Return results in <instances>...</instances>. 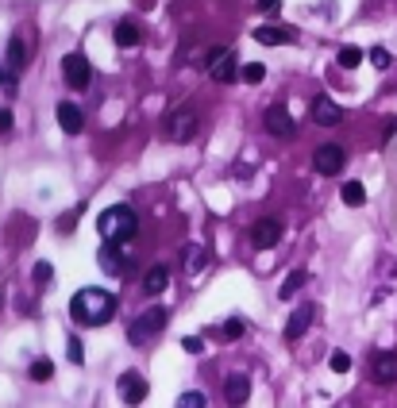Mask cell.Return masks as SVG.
Segmentation results:
<instances>
[{
  "instance_id": "obj_4",
  "label": "cell",
  "mask_w": 397,
  "mask_h": 408,
  "mask_svg": "<svg viewBox=\"0 0 397 408\" xmlns=\"http://www.w3.org/2000/svg\"><path fill=\"white\" fill-rule=\"evenodd\" d=\"M197 135V112L193 108H174L166 116V139L170 142H193Z\"/></svg>"
},
{
  "instance_id": "obj_26",
  "label": "cell",
  "mask_w": 397,
  "mask_h": 408,
  "mask_svg": "<svg viewBox=\"0 0 397 408\" xmlns=\"http://www.w3.org/2000/svg\"><path fill=\"white\" fill-rule=\"evenodd\" d=\"M66 359L74 362V366H81V362H85V347H81L77 335H70V339H66Z\"/></svg>"
},
{
  "instance_id": "obj_30",
  "label": "cell",
  "mask_w": 397,
  "mask_h": 408,
  "mask_svg": "<svg viewBox=\"0 0 397 408\" xmlns=\"http://www.w3.org/2000/svg\"><path fill=\"white\" fill-rule=\"evenodd\" d=\"M178 408H205V393H197V389L182 393V397H178Z\"/></svg>"
},
{
  "instance_id": "obj_24",
  "label": "cell",
  "mask_w": 397,
  "mask_h": 408,
  "mask_svg": "<svg viewBox=\"0 0 397 408\" xmlns=\"http://www.w3.org/2000/svg\"><path fill=\"white\" fill-rule=\"evenodd\" d=\"M27 377H31V382H50V377H54V362H50V359H35L31 370H27Z\"/></svg>"
},
{
  "instance_id": "obj_16",
  "label": "cell",
  "mask_w": 397,
  "mask_h": 408,
  "mask_svg": "<svg viewBox=\"0 0 397 408\" xmlns=\"http://www.w3.org/2000/svg\"><path fill=\"white\" fill-rule=\"evenodd\" d=\"M170 289V266L166 262H158V266L147 270V277H143V293H150V297H158V293Z\"/></svg>"
},
{
  "instance_id": "obj_14",
  "label": "cell",
  "mask_w": 397,
  "mask_h": 408,
  "mask_svg": "<svg viewBox=\"0 0 397 408\" xmlns=\"http://www.w3.org/2000/svg\"><path fill=\"white\" fill-rule=\"evenodd\" d=\"M313 312H316L313 304H301V309H293V312H290V320H286V339L297 343L301 335L309 332V324H313Z\"/></svg>"
},
{
  "instance_id": "obj_32",
  "label": "cell",
  "mask_w": 397,
  "mask_h": 408,
  "mask_svg": "<svg viewBox=\"0 0 397 408\" xmlns=\"http://www.w3.org/2000/svg\"><path fill=\"white\" fill-rule=\"evenodd\" d=\"M371 62H374L378 70H389V62H394V58H389L386 47H374V50H371Z\"/></svg>"
},
{
  "instance_id": "obj_25",
  "label": "cell",
  "mask_w": 397,
  "mask_h": 408,
  "mask_svg": "<svg viewBox=\"0 0 397 408\" xmlns=\"http://www.w3.org/2000/svg\"><path fill=\"white\" fill-rule=\"evenodd\" d=\"M31 277H35V285H39V289H50V277H54V266H50V262H35Z\"/></svg>"
},
{
  "instance_id": "obj_2",
  "label": "cell",
  "mask_w": 397,
  "mask_h": 408,
  "mask_svg": "<svg viewBox=\"0 0 397 408\" xmlns=\"http://www.w3.org/2000/svg\"><path fill=\"white\" fill-rule=\"evenodd\" d=\"M97 231L104 243H124L139 231V216H135L127 204H112V209H104L97 216Z\"/></svg>"
},
{
  "instance_id": "obj_6",
  "label": "cell",
  "mask_w": 397,
  "mask_h": 408,
  "mask_svg": "<svg viewBox=\"0 0 397 408\" xmlns=\"http://www.w3.org/2000/svg\"><path fill=\"white\" fill-rule=\"evenodd\" d=\"M343 147H336V142H324V147H316V154H313V166H316V174H324V177H336L339 170H343Z\"/></svg>"
},
{
  "instance_id": "obj_23",
  "label": "cell",
  "mask_w": 397,
  "mask_h": 408,
  "mask_svg": "<svg viewBox=\"0 0 397 408\" xmlns=\"http://www.w3.org/2000/svg\"><path fill=\"white\" fill-rule=\"evenodd\" d=\"M24 62H27V50H24V39H8V70H24Z\"/></svg>"
},
{
  "instance_id": "obj_13",
  "label": "cell",
  "mask_w": 397,
  "mask_h": 408,
  "mask_svg": "<svg viewBox=\"0 0 397 408\" xmlns=\"http://www.w3.org/2000/svg\"><path fill=\"white\" fill-rule=\"evenodd\" d=\"M54 116H59V127H62L66 135H81V131H85L81 108H77V104H70V100H62L59 108H54Z\"/></svg>"
},
{
  "instance_id": "obj_31",
  "label": "cell",
  "mask_w": 397,
  "mask_h": 408,
  "mask_svg": "<svg viewBox=\"0 0 397 408\" xmlns=\"http://www.w3.org/2000/svg\"><path fill=\"white\" fill-rule=\"evenodd\" d=\"M182 350H185V354H201V350H205V339H201V335H185Z\"/></svg>"
},
{
  "instance_id": "obj_5",
  "label": "cell",
  "mask_w": 397,
  "mask_h": 408,
  "mask_svg": "<svg viewBox=\"0 0 397 408\" xmlns=\"http://www.w3.org/2000/svg\"><path fill=\"white\" fill-rule=\"evenodd\" d=\"M240 62H235V50H212L208 54V77H212L216 85H232L235 77H240Z\"/></svg>"
},
{
  "instance_id": "obj_29",
  "label": "cell",
  "mask_w": 397,
  "mask_h": 408,
  "mask_svg": "<svg viewBox=\"0 0 397 408\" xmlns=\"http://www.w3.org/2000/svg\"><path fill=\"white\" fill-rule=\"evenodd\" d=\"M332 370H336V374H348V370H351V354H348V350H332Z\"/></svg>"
},
{
  "instance_id": "obj_22",
  "label": "cell",
  "mask_w": 397,
  "mask_h": 408,
  "mask_svg": "<svg viewBox=\"0 0 397 408\" xmlns=\"http://www.w3.org/2000/svg\"><path fill=\"white\" fill-rule=\"evenodd\" d=\"M305 281H309V274H305V270H293V274L278 285V297H281V300H286V297H293V293H297Z\"/></svg>"
},
{
  "instance_id": "obj_8",
  "label": "cell",
  "mask_w": 397,
  "mask_h": 408,
  "mask_svg": "<svg viewBox=\"0 0 397 408\" xmlns=\"http://www.w3.org/2000/svg\"><path fill=\"white\" fill-rule=\"evenodd\" d=\"M116 389H120V397H124V405H143L147 393H150V385H147V377H143V374L127 370V374H120Z\"/></svg>"
},
{
  "instance_id": "obj_7",
  "label": "cell",
  "mask_w": 397,
  "mask_h": 408,
  "mask_svg": "<svg viewBox=\"0 0 397 408\" xmlns=\"http://www.w3.org/2000/svg\"><path fill=\"white\" fill-rule=\"evenodd\" d=\"M62 77H66L70 89H85L89 77H93L89 58H85V54H66V58H62Z\"/></svg>"
},
{
  "instance_id": "obj_19",
  "label": "cell",
  "mask_w": 397,
  "mask_h": 408,
  "mask_svg": "<svg viewBox=\"0 0 397 408\" xmlns=\"http://www.w3.org/2000/svg\"><path fill=\"white\" fill-rule=\"evenodd\" d=\"M124 254L127 250H120L116 243H104V247H100V266H104L108 274H120V270H124Z\"/></svg>"
},
{
  "instance_id": "obj_33",
  "label": "cell",
  "mask_w": 397,
  "mask_h": 408,
  "mask_svg": "<svg viewBox=\"0 0 397 408\" xmlns=\"http://www.w3.org/2000/svg\"><path fill=\"white\" fill-rule=\"evenodd\" d=\"M224 335H228V339H240V335H243V320H228V324H224Z\"/></svg>"
},
{
  "instance_id": "obj_21",
  "label": "cell",
  "mask_w": 397,
  "mask_h": 408,
  "mask_svg": "<svg viewBox=\"0 0 397 408\" xmlns=\"http://www.w3.org/2000/svg\"><path fill=\"white\" fill-rule=\"evenodd\" d=\"M339 200H343L348 209H363V204H366V189H363V181H348L343 189H339Z\"/></svg>"
},
{
  "instance_id": "obj_10",
  "label": "cell",
  "mask_w": 397,
  "mask_h": 408,
  "mask_svg": "<svg viewBox=\"0 0 397 408\" xmlns=\"http://www.w3.org/2000/svg\"><path fill=\"white\" fill-rule=\"evenodd\" d=\"M278 239H281V220H278V216H263V220H255V227H251V243H255V250L274 247Z\"/></svg>"
},
{
  "instance_id": "obj_28",
  "label": "cell",
  "mask_w": 397,
  "mask_h": 408,
  "mask_svg": "<svg viewBox=\"0 0 397 408\" xmlns=\"http://www.w3.org/2000/svg\"><path fill=\"white\" fill-rule=\"evenodd\" d=\"M240 77H243V81H247V85H258V81H263V77H266V66H263V62H247Z\"/></svg>"
},
{
  "instance_id": "obj_12",
  "label": "cell",
  "mask_w": 397,
  "mask_h": 408,
  "mask_svg": "<svg viewBox=\"0 0 397 408\" xmlns=\"http://www.w3.org/2000/svg\"><path fill=\"white\" fill-rule=\"evenodd\" d=\"M313 120H316V127H336V124H343V108H339L332 97H316L313 100Z\"/></svg>"
},
{
  "instance_id": "obj_15",
  "label": "cell",
  "mask_w": 397,
  "mask_h": 408,
  "mask_svg": "<svg viewBox=\"0 0 397 408\" xmlns=\"http://www.w3.org/2000/svg\"><path fill=\"white\" fill-rule=\"evenodd\" d=\"M224 397H228V405H247L251 397V377L247 374H228V382H224Z\"/></svg>"
},
{
  "instance_id": "obj_36",
  "label": "cell",
  "mask_w": 397,
  "mask_h": 408,
  "mask_svg": "<svg viewBox=\"0 0 397 408\" xmlns=\"http://www.w3.org/2000/svg\"><path fill=\"white\" fill-rule=\"evenodd\" d=\"M278 4H281V0H258V8H263V12H278Z\"/></svg>"
},
{
  "instance_id": "obj_20",
  "label": "cell",
  "mask_w": 397,
  "mask_h": 408,
  "mask_svg": "<svg viewBox=\"0 0 397 408\" xmlns=\"http://www.w3.org/2000/svg\"><path fill=\"white\" fill-rule=\"evenodd\" d=\"M139 39H143V31H139V24L135 19H124V24H116V47H139Z\"/></svg>"
},
{
  "instance_id": "obj_37",
  "label": "cell",
  "mask_w": 397,
  "mask_h": 408,
  "mask_svg": "<svg viewBox=\"0 0 397 408\" xmlns=\"http://www.w3.org/2000/svg\"><path fill=\"white\" fill-rule=\"evenodd\" d=\"M0 85H8V77H4V70H0Z\"/></svg>"
},
{
  "instance_id": "obj_35",
  "label": "cell",
  "mask_w": 397,
  "mask_h": 408,
  "mask_svg": "<svg viewBox=\"0 0 397 408\" xmlns=\"http://www.w3.org/2000/svg\"><path fill=\"white\" fill-rule=\"evenodd\" d=\"M74 216H77V212H66V216H62V224H59V227H62V231H74V224H77V220H74Z\"/></svg>"
},
{
  "instance_id": "obj_9",
  "label": "cell",
  "mask_w": 397,
  "mask_h": 408,
  "mask_svg": "<svg viewBox=\"0 0 397 408\" xmlns=\"http://www.w3.org/2000/svg\"><path fill=\"white\" fill-rule=\"evenodd\" d=\"M263 120H266V131L278 135V139H290V135L297 131V124H293V116H290V108H286V104H270Z\"/></svg>"
},
{
  "instance_id": "obj_27",
  "label": "cell",
  "mask_w": 397,
  "mask_h": 408,
  "mask_svg": "<svg viewBox=\"0 0 397 408\" xmlns=\"http://www.w3.org/2000/svg\"><path fill=\"white\" fill-rule=\"evenodd\" d=\"M359 62H363V50H359V47H343V50H339V66H343V70H355Z\"/></svg>"
},
{
  "instance_id": "obj_11",
  "label": "cell",
  "mask_w": 397,
  "mask_h": 408,
  "mask_svg": "<svg viewBox=\"0 0 397 408\" xmlns=\"http://www.w3.org/2000/svg\"><path fill=\"white\" fill-rule=\"evenodd\" d=\"M371 382H378V385L397 382V354L394 350H378V354L371 359Z\"/></svg>"
},
{
  "instance_id": "obj_3",
  "label": "cell",
  "mask_w": 397,
  "mask_h": 408,
  "mask_svg": "<svg viewBox=\"0 0 397 408\" xmlns=\"http://www.w3.org/2000/svg\"><path fill=\"white\" fill-rule=\"evenodd\" d=\"M166 324H170V312H166V309H147V312H139V316L132 320L127 339H132L135 347H150V343L166 332Z\"/></svg>"
},
{
  "instance_id": "obj_1",
  "label": "cell",
  "mask_w": 397,
  "mask_h": 408,
  "mask_svg": "<svg viewBox=\"0 0 397 408\" xmlns=\"http://www.w3.org/2000/svg\"><path fill=\"white\" fill-rule=\"evenodd\" d=\"M70 316L81 327H100L116 316V297L104 289H77L74 300H70Z\"/></svg>"
},
{
  "instance_id": "obj_17",
  "label": "cell",
  "mask_w": 397,
  "mask_h": 408,
  "mask_svg": "<svg viewBox=\"0 0 397 408\" xmlns=\"http://www.w3.org/2000/svg\"><path fill=\"white\" fill-rule=\"evenodd\" d=\"M293 39H297L293 27H255V42H263V47H281V42Z\"/></svg>"
},
{
  "instance_id": "obj_34",
  "label": "cell",
  "mask_w": 397,
  "mask_h": 408,
  "mask_svg": "<svg viewBox=\"0 0 397 408\" xmlns=\"http://www.w3.org/2000/svg\"><path fill=\"white\" fill-rule=\"evenodd\" d=\"M4 131H12V112L8 108H0V135Z\"/></svg>"
},
{
  "instance_id": "obj_18",
  "label": "cell",
  "mask_w": 397,
  "mask_h": 408,
  "mask_svg": "<svg viewBox=\"0 0 397 408\" xmlns=\"http://www.w3.org/2000/svg\"><path fill=\"white\" fill-rule=\"evenodd\" d=\"M205 262H208V254H205V247H197V243L182 250V270H185L189 277L201 274V270H205Z\"/></svg>"
}]
</instances>
